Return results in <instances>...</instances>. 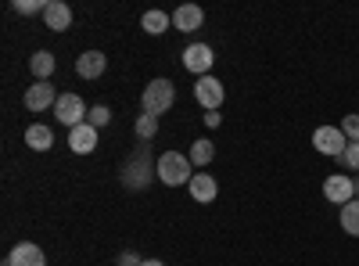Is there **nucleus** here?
<instances>
[{
    "instance_id": "a878e982",
    "label": "nucleus",
    "mask_w": 359,
    "mask_h": 266,
    "mask_svg": "<svg viewBox=\"0 0 359 266\" xmlns=\"http://www.w3.org/2000/svg\"><path fill=\"white\" fill-rule=\"evenodd\" d=\"M140 266H165V262H162V259H144Z\"/></svg>"
},
{
    "instance_id": "bb28decb",
    "label": "nucleus",
    "mask_w": 359,
    "mask_h": 266,
    "mask_svg": "<svg viewBox=\"0 0 359 266\" xmlns=\"http://www.w3.org/2000/svg\"><path fill=\"white\" fill-rule=\"evenodd\" d=\"M352 187H355V198H359V176H355V180H352Z\"/></svg>"
},
{
    "instance_id": "0eeeda50",
    "label": "nucleus",
    "mask_w": 359,
    "mask_h": 266,
    "mask_svg": "<svg viewBox=\"0 0 359 266\" xmlns=\"http://www.w3.org/2000/svg\"><path fill=\"white\" fill-rule=\"evenodd\" d=\"M323 198H327V201H334V205H348V201L355 198L352 176H345V173H331V176L323 180Z\"/></svg>"
},
{
    "instance_id": "2eb2a0df",
    "label": "nucleus",
    "mask_w": 359,
    "mask_h": 266,
    "mask_svg": "<svg viewBox=\"0 0 359 266\" xmlns=\"http://www.w3.org/2000/svg\"><path fill=\"white\" fill-rule=\"evenodd\" d=\"M54 69H57V62H54V54H50V51H36L33 58H29V72L36 76V83H50Z\"/></svg>"
},
{
    "instance_id": "9b49d317",
    "label": "nucleus",
    "mask_w": 359,
    "mask_h": 266,
    "mask_svg": "<svg viewBox=\"0 0 359 266\" xmlns=\"http://www.w3.org/2000/svg\"><path fill=\"white\" fill-rule=\"evenodd\" d=\"M8 266H47V259H43V248H40V245L22 241V245H15V248H11Z\"/></svg>"
},
{
    "instance_id": "7ed1b4c3",
    "label": "nucleus",
    "mask_w": 359,
    "mask_h": 266,
    "mask_svg": "<svg viewBox=\"0 0 359 266\" xmlns=\"http://www.w3.org/2000/svg\"><path fill=\"white\" fill-rule=\"evenodd\" d=\"M54 115H57V123H62V126L76 130V126H83V123H86L90 108L83 105V98H79V94H62V98H57V105H54Z\"/></svg>"
},
{
    "instance_id": "6ab92c4d",
    "label": "nucleus",
    "mask_w": 359,
    "mask_h": 266,
    "mask_svg": "<svg viewBox=\"0 0 359 266\" xmlns=\"http://www.w3.org/2000/svg\"><path fill=\"white\" fill-rule=\"evenodd\" d=\"M187 159H191V166H208V162L216 159V147H212V140H194Z\"/></svg>"
},
{
    "instance_id": "39448f33",
    "label": "nucleus",
    "mask_w": 359,
    "mask_h": 266,
    "mask_svg": "<svg viewBox=\"0 0 359 266\" xmlns=\"http://www.w3.org/2000/svg\"><path fill=\"white\" fill-rule=\"evenodd\" d=\"M223 98H226V91H223V83H219L216 76H201V79L194 83V101H198L205 112H216V108L223 105Z\"/></svg>"
},
{
    "instance_id": "a211bd4d",
    "label": "nucleus",
    "mask_w": 359,
    "mask_h": 266,
    "mask_svg": "<svg viewBox=\"0 0 359 266\" xmlns=\"http://www.w3.org/2000/svg\"><path fill=\"white\" fill-rule=\"evenodd\" d=\"M341 230L359 238V198H352L348 205H341Z\"/></svg>"
},
{
    "instance_id": "4be33fe9",
    "label": "nucleus",
    "mask_w": 359,
    "mask_h": 266,
    "mask_svg": "<svg viewBox=\"0 0 359 266\" xmlns=\"http://www.w3.org/2000/svg\"><path fill=\"white\" fill-rule=\"evenodd\" d=\"M86 123L94 126V130L108 126V123H111V112H108V105H97V108H90V115H86Z\"/></svg>"
},
{
    "instance_id": "5701e85b",
    "label": "nucleus",
    "mask_w": 359,
    "mask_h": 266,
    "mask_svg": "<svg viewBox=\"0 0 359 266\" xmlns=\"http://www.w3.org/2000/svg\"><path fill=\"white\" fill-rule=\"evenodd\" d=\"M341 133L348 137V144L359 140V115H345V119H341Z\"/></svg>"
},
{
    "instance_id": "4468645a",
    "label": "nucleus",
    "mask_w": 359,
    "mask_h": 266,
    "mask_svg": "<svg viewBox=\"0 0 359 266\" xmlns=\"http://www.w3.org/2000/svg\"><path fill=\"white\" fill-rule=\"evenodd\" d=\"M187 187H191V198H194V201H201V205L216 201V191H219L216 176H208V173H194V180H191Z\"/></svg>"
},
{
    "instance_id": "f257e3e1",
    "label": "nucleus",
    "mask_w": 359,
    "mask_h": 266,
    "mask_svg": "<svg viewBox=\"0 0 359 266\" xmlns=\"http://www.w3.org/2000/svg\"><path fill=\"white\" fill-rule=\"evenodd\" d=\"M172 101H176V86L169 79H151L144 86V94H140V112L158 119V115H165L172 108Z\"/></svg>"
},
{
    "instance_id": "ddd939ff",
    "label": "nucleus",
    "mask_w": 359,
    "mask_h": 266,
    "mask_svg": "<svg viewBox=\"0 0 359 266\" xmlns=\"http://www.w3.org/2000/svg\"><path fill=\"white\" fill-rule=\"evenodd\" d=\"M69 147L76 155H90L97 147V130L90 126V123H83V126H76V130H69Z\"/></svg>"
},
{
    "instance_id": "6e6552de",
    "label": "nucleus",
    "mask_w": 359,
    "mask_h": 266,
    "mask_svg": "<svg viewBox=\"0 0 359 266\" xmlns=\"http://www.w3.org/2000/svg\"><path fill=\"white\" fill-rule=\"evenodd\" d=\"M57 98H62V94H54V86H50V83H33V86L25 91L22 105H25L29 112H47L50 105H57Z\"/></svg>"
},
{
    "instance_id": "412c9836",
    "label": "nucleus",
    "mask_w": 359,
    "mask_h": 266,
    "mask_svg": "<svg viewBox=\"0 0 359 266\" xmlns=\"http://www.w3.org/2000/svg\"><path fill=\"white\" fill-rule=\"evenodd\" d=\"M50 0H15V11L18 15H43Z\"/></svg>"
},
{
    "instance_id": "393cba45",
    "label": "nucleus",
    "mask_w": 359,
    "mask_h": 266,
    "mask_svg": "<svg viewBox=\"0 0 359 266\" xmlns=\"http://www.w3.org/2000/svg\"><path fill=\"white\" fill-rule=\"evenodd\" d=\"M144 259L137 255V252H123V255H118V266H140Z\"/></svg>"
},
{
    "instance_id": "f03ea898",
    "label": "nucleus",
    "mask_w": 359,
    "mask_h": 266,
    "mask_svg": "<svg viewBox=\"0 0 359 266\" xmlns=\"http://www.w3.org/2000/svg\"><path fill=\"white\" fill-rule=\"evenodd\" d=\"M155 176L165 184V187H180V184H191L194 173H191V159L180 155V152H165L158 162H155Z\"/></svg>"
},
{
    "instance_id": "b1692460",
    "label": "nucleus",
    "mask_w": 359,
    "mask_h": 266,
    "mask_svg": "<svg viewBox=\"0 0 359 266\" xmlns=\"http://www.w3.org/2000/svg\"><path fill=\"white\" fill-rule=\"evenodd\" d=\"M341 162H345V166H348L352 173H359V140L345 147V155H341Z\"/></svg>"
},
{
    "instance_id": "423d86ee",
    "label": "nucleus",
    "mask_w": 359,
    "mask_h": 266,
    "mask_svg": "<svg viewBox=\"0 0 359 266\" xmlns=\"http://www.w3.org/2000/svg\"><path fill=\"white\" fill-rule=\"evenodd\" d=\"M212 62H216V54H212V47H208V44H191V47L184 51V69H187V72H194L198 79H201V76H208Z\"/></svg>"
},
{
    "instance_id": "9d476101",
    "label": "nucleus",
    "mask_w": 359,
    "mask_h": 266,
    "mask_svg": "<svg viewBox=\"0 0 359 266\" xmlns=\"http://www.w3.org/2000/svg\"><path fill=\"white\" fill-rule=\"evenodd\" d=\"M104 69H108V58H104L101 51H86V54L76 58L79 79H97V76H104Z\"/></svg>"
},
{
    "instance_id": "f3484780",
    "label": "nucleus",
    "mask_w": 359,
    "mask_h": 266,
    "mask_svg": "<svg viewBox=\"0 0 359 266\" xmlns=\"http://www.w3.org/2000/svg\"><path fill=\"white\" fill-rule=\"evenodd\" d=\"M169 25H172V15H165V11H144V18H140V29L151 36H162Z\"/></svg>"
},
{
    "instance_id": "dca6fc26",
    "label": "nucleus",
    "mask_w": 359,
    "mask_h": 266,
    "mask_svg": "<svg viewBox=\"0 0 359 266\" xmlns=\"http://www.w3.org/2000/svg\"><path fill=\"white\" fill-rule=\"evenodd\" d=\"M25 144L33 147V152H50V147H54V130L43 126V123H33L25 130Z\"/></svg>"
},
{
    "instance_id": "1a4fd4ad",
    "label": "nucleus",
    "mask_w": 359,
    "mask_h": 266,
    "mask_svg": "<svg viewBox=\"0 0 359 266\" xmlns=\"http://www.w3.org/2000/svg\"><path fill=\"white\" fill-rule=\"evenodd\" d=\"M43 22L50 33H65V29L72 25V8L65 4V0H50L47 11H43Z\"/></svg>"
},
{
    "instance_id": "aec40b11",
    "label": "nucleus",
    "mask_w": 359,
    "mask_h": 266,
    "mask_svg": "<svg viewBox=\"0 0 359 266\" xmlns=\"http://www.w3.org/2000/svg\"><path fill=\"white\" fill-rule=\"evenodd\" d=\"M133 133H137L140 140H151V137L158 133V119H155V115H137V123H133Z\"/></svg>"
},
{
    "instance_id": "f8f14e48",
    "label": "nucleus",
    "mask_w": 359,
    "mask_h": 266,
    "mask_svg": "<svg viewBox=\"0 0 359 266\" xmlns=\"http://www.w3.org/2000/svg\"><path fill=\"white\" fill-rule=\"evenodd\" d=\"M201 22H205V11L198 4H180L172 11V25L180 29V33H194V29H201Z\"/></svg>"
},
{
    "instance_id": "20e7f679",
    "label": "nucleus",
    "mask_w": 359,
    "mask_h": 266,
    "mask_svg": "<svg viewBox=\"0 0 359 266\" xmlns=\"http://www.w3.org/2000/svg\"><path fill=\"white\" fill-rule=\"evenodd\" d=\"M313 147L320 155H345V147H348V137L341 133V126H316L313 130Z\"/></svg>"
}]
</instances>
